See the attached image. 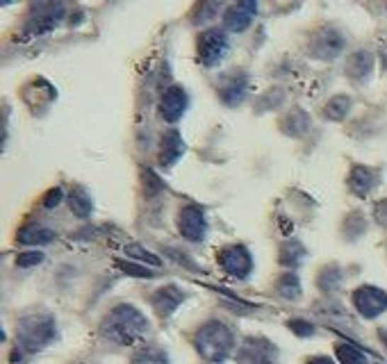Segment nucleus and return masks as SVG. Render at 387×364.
Returning <instances> with one entry per match:
<instances>
[{
    "mask_svg": "<svg viewBox=\"0 0 387 364\" xmlns=\"http://www.w3.org/2000/svg\"><path fill=\"white\" fill-rule=\"evenodd\" d=\"M349 187L356 196L364 198L367 194H371V189L376 187V174L367 166H353L349 176Z\"/></svg>",
    "mask_w": 387,
    "mask_h": 364,
    "instance_id": "obj_17",
    "label": "nucleus"
},
{
    "mask_svg": "<svg viewBox=\"0 0 387 364\" xmlns=\"http://www.w3.org/2000/svg\"><path fill=\"white\" fill-rule=\"evenodd\" d=\"M228 50H230V41L225 37V32L219 28L206 30L198 37V59H201V64H206V67L219 64L225 55H228Z\"/></svg>",
    "mask_w": 387,
    "mask_h": 364,
    "instance_id": "obj_5",
    "label": "nucleus"
},
{
    "mask_svg": "<svg viewBox=\"0 0 387 364\" xmlns=\"http://www.w3.org/2000/svg\"><path fill=\"white\" fill-rule=\"evenodd\" d=\"M351 105L353 101L349 96H335V98H330L324 107V116L330 121H344L347 119V114L351 112Z\"/></svg>",
    "mask_w": 387,
    "mask_h": 364,
    "instance_id": "obj_24",
    "label": "nucleus"
},
{
    "mask_svg": "<svg viewBox=\"0 0 387 364\" xmlns=\"http://www.w3.org/2000/svg\"><path fill=\"white\" fill-rule=\"evenodd\" d=\"M69 205H71V210L75 212V217H80V219L91 217V212H94V200H91L89 191L84 189V187H75V189H71V194H69Z\"/></svg>",
    "mask_w": 387,
    "mask_h": 364,
    "instance_id": "obj_19",
    "label": "nucleus"
},
{
    "mask_svg": "<svg viewBox=\"0 0 387 364\" xmlns=\"http://www.w3.org/2000/svg\"><path fill=\"white\" fill-rule=\"evenodd\" d=\"M55 337H57V324L55 319L46 312L28 314L21 319L16 326L18 348L26 353H37L41 348H46Z\"/></svg>",
    "mask_w": 387,
    "mask_h": 364,
    "instance_id": "obj_3",
    "label": "nucleus"
},
{
    "mask_svg": "<svg viewBox=\"0 0 387 364\" xmlns=\"http://www.w3.org/2000/svg\"><path fill=\"white\" fill-rule=\"evenodd\" d=\"M246 89H249V76H246V73L235 71V73H230V76H225L221 80L219 98L228 107H235V105H240L244 101Z\"/></svg>",
    "mask_w": 387,
    "mask_h": 364,
    "instance_id": "obj_13",
    "label": "nucleus"
},
{
    "mask_svg": "<svg viewBox=\"0 0 387 364\" xmlns=\"http://www.w3.org/2000/svg\"><path fill=\"white\" fill-rule=\"evenodd\" d=\"M257 12V3L253 0H242V3H235L225 9L223 14V25L230 32H244L249 30V25L253 23V16Z\"/></svg>",
    "mask_w": 387,
    "mask_h": 364,
    "instance_id": "obj_12",
    "label": "nucleus"
},
{
    "mask_svg": "<svg viewBox=\"0 0 387 364\" xmlns=\"http://www.w3.org/2000/svg\"><path fill=\"white\" fill-rule=\"evenodd\" d=\"M178 228H180V234L187 241H203V239H206V234H208L206 210L198 207V205H185L180 210Z\"/></svg>",
    "mask_w": 387,
    "mask_h": 364,
    "instance_id": "obj_8",
    "label": "nucleus"
},
{
    "mask_svg": "<svg viewBox=\"0 0 387 364\" xmlns=\"http://www.w3.org/2000/svg\"><path fill=\"white\" fill-rule=\"evenodd\" d=\"M287 326H289V330H292L296 337H313L317 333V328L310 324V321H305V319H292Z\"/></svg>",
    "mask_w": 387,
    "mask_h": 364,
    "instance_id": "obj_29",
    "label": "nucleus"
},
{
    "mask_svg": "<svg viewBox=\"0 0 387 364\" xmlns=\"http://www.w3.org/2000/svg\"><path fill=\"white\" fill-rule=\"evenodd\" d=\"M185 292H182L180 287L176 285H167V287H159L157 292L153 294V298H150V303H153L155 312L159 317H171L176 312V309L185 303Z\"/></svg>",
    "mask_w": 387,
    "mask_h": 364,
    "instance_id": "obj_14",
    "label": "nucleus"
},
{
    "mask_svg": "<svg viewBox=\"0 0 387 364\" xmlns=\"http://www.w3.org/2000/svg\"><path fill=\"white\" fill-rule=\"evenodd\" d=\"M64 16V5H39V14H32L26 23L28 37H41L46 32L55 30V25Z\"/></svg>",
    "mask_w": 387,
    "mask_h": 364,
    "instance_id": "obj_10",
    "label": "nucleus"
},
{
    "mask_svg": "<svg viewBox=\"0 0 387 364\" xmlns=\"http://www.w3.org/2000/svg\"><path fill=\"white\" fill-rule=\"evenodd\" d=\"M189 105V96L182 87H169L159 98V114L169 123H178Z\"/></svg>",
    "mask_w": 387,
    "mask_h": 364,
    "instance_id": "obj_11",
    "label": "nucleus"
},
{
    "mask_svg": "<svg viewBox=\"0 0 387 364\" xmlns=\"http://www.w3.org/2000/svg\"><path fill=\"white\" fill-rule=\"evenodd\" d=\"M351 298H353V307H356L364 319H376L383 312H387V292H383L381 287L362 285L353 292Z\"/></svg>",
    "mask_w": 387,
    "mask_h": 364,
    "instance_id": "obj_6",
    "label": "nucleus"
},
{
    "mask_svg": "<svg viewBox=\"0 0 387 364\" xmlns=\"http://www.w3.org/2000/svg\"><path fill=\"white\" fill-rule=\"evenodd\" d=\"M276 292L281 294L283 298H287V301H296V298H301L303 289H301L298 275L294 271L283 273L281 278H278V283H276Z\"/></svg>",
    "mask_w": 387,
    "mask_h": 364,
    "instance_id": "obj_22",
    "label": "nucleus"
},
{
    "mask_svg": "<svg viewBox=\"0 0 387 364\" xmlns=\"http://www.w3.org/2000/svg\"><path fill=\"white\" fill-rule=\"evenodd\" d=\"M374 69V55L369 50H356L347 59V76L353 80H364Z\"/></svg>",
    "mask_w": 387,
    "mask_h": 364,
    "instance_id": "obj_16",
    "label": "nucleus"
},
{
    "mask_svg": "<svg viewBox=\"0 0 387 364\" xmlns=\"http://www.w3.org/2000/svg\"><path fill=\"white\" fill-rule=\"evenodd\" d=\"M221 5L219 3H206L201 5V16L196 18V23H201V21H210L212 18V12H219Z\"/></svg>",
    "mask_w": 387,
    "mask_h": 364,
    "instance_id": "obj_33",
    "label": "nucleus"
},
{
    "mask_svg": "<svg viewBox=\"0 0 387 364\" xmlns=\"http://www.w3.org/2000/svg\"><path fill=\"white\" fill-rule=\"evenodd\" d=\"M133 364H169V356L157 346H144L133 356Z\"/></svg>",
    "mask_w": 387,
    "mask_h": 364,
    "instance_id": "obj_25",
    "label": "nucleus"
},
{
    "mask_svg": "<svg viewBox=\"0 0 387 364\" xmlns=\"http://www.w3.org/2000/svg\"><path fill=\"white\" fill-rule=\"evenodd\" d=\"M310 130V116L303 110L289 112L283 119V132L289 137H303Z\"/></svg>",
    "mask_w": 387,
    "mask_h": 364,
    "instance_id": "obj_20",
    "label": "nucleus"
},
{
    "mask_svg": "<svg viewBox=\"0 0 387 364\" xmlns=\"http://www.w3.org/2000/svg\"><path fill=\"white\" fill-rule=\"evenodd\" d=\"M378 335H381V339H383V344L387 346V328H381V330H378Z\"/></svg>",
    "mask_w": 387,
    "mask_h": 364,
    "instance_id": "obj_36",
    "label": "nucleus"
},
{
    "mask_svg": "<svg viewBox=\"0 0 387 364\" xmlns=\"http://www.w3.org/2000/svg\"><path fill=\"white\" fill-rule=\"evenodd\" d=\"M308 364H335L330 358H313V360H308Z\"/></svg>",
    "mask_w": 387,
    "mask_h": 364,
    "instance_id": "obj_34",
    "label": "nucleus"
},
{
    "mask_svg": "<svg viewBox=\"0 0 387 364\" xmlns=\"http://www.w3.org/2000/svg\"><path fill=\"white\" fill-rule=\"evenodd\" d=\"M55 239V232L44 226H28L18 232V241L26 246H44Z\"/></svg>",
    "mask_w": 387,
    "mask_h": 364,
    "instance_id": "obj_21",
    "label": "nucleus"
},
{
    "mask_svg": "<svg viewBox=\"0 0 387 364\" xmlns=\"http://www.w3.org/2000/svg\"><path fill=\"white\" fill-rule=\"evenodd\" d=\"M381 59H383V69L387 71V46H385L383 52H381Z\"/></svg>",
    "mask_w": 387,
    "mask_h": 364,
    "instance_id": "obj_35",
    "label": "nucleus"
},
{
    "mask_svg": "<svg viewBox=\"0 0 387 364\" xmlns=\"http://www.w3.org/2000/svg\"><path fill=\"white\" fill-rule=\"evenodd\" d=\"M46 260V255L44 253H39V251H28V253H21L18 258H16V266L18 269H32V266H37Z\"/></svg>",
    "mask_w": 387,
    "mask_h": 364,
    "instance_id": "obj_28",
    "label": "nucleus"
},
{
    "mask_svg": "<svg viewBox=\"0 0 387 364\" xmlns=\"http://www.w3.org/2000/svg\"><path fill=\"white\" fill-rule=\"evenodd\" d=\"M62 198H64V191L60 187H52L50 191H46V194H44V200H41V205H44L46 210H52V207L60 205Z\"/></svg>",
    "mask_w": 387,
    "mask_h": 364,
    "instance_id": "obj_31",
    "label": "nucleus"
},
{
    "mask_svg": "<svg viewBox=\"0 0 387 364\" xmlns=\"http://www.w3.org/2000/svg\"><path fill=\"white\" fill-rule=\"evenodd\" d=\"M237 364H278V348L267 337H246L237 351Z\"/></svg>",
    "mask_w": 387,
    "mask_h": 364,
    "instance_id": "obj_4",
    "label": "nucleus"
},
{
    "mask_svg": "<svg viewBox=\"0 0 387 364\" xmlns=\"http://www.w3.org/2000/svg\"><path fill=\"white\" fill-rule=\"evenodd\" d=\"M148 330V319L135 305L121 303L112 307L101 321V333L114 344L130 346L139 341Z\"/></svg>",
    "mask_w": 387,
    "mask_h": 364,
    "instance_id": "obj_1",
    "label": "nucleus"
},
{
    "mask_svg": "<svg viewBox=\"0 0 387 364\" xmlns=\"http://www.w3.org/2000/svg\"><path fill=\"white\" fill-rule=\"evenodd\" d=\"M305 260V246L298 239H289L281 246V253H278V262L287 269H298L301 262Z\"/></svg>",
    "mask_w": 387,
    "mask_h": 364,
    "instance_id": "obj_18",
    "label": "nucleus"
},
{
    "mask_svg": "<svg viewBox=\"0 0 387 364\" xmlns=\"http://www.w3.org/2000/svg\"><path fill=\"white\" fill-rule=\"evenodd\" d=\"M128 253V258H133V260H142L144 264H150V266H159L162 264V260L157 258V255H153L150 251H146L144 246H139V244H130L125 249Z\"/></svg>",
    "mask_w": 387,
    "mask_h": 364,
    "instance_id": "obj_27",
    "label": "nucleus"
},
{
    "mask_svg": "<svg viewBox=\"0 0 387 364\" xmlns=\"http://www.w3.org/2000/svg\"><path fill=\"white\" fill-rule=\"evenodd\" d=\"M194 346H196L198 356L208 362H225L235 348V335L232 330L221 324V321H208L203 324L196 335H194Z\"/></svg>",
    "mask_w": 387,
    "mask_h": 364,
    "instance_id": "obj_2",
    "label": "nucleus"
},
{
    "mask_svg": "<svg viewBox=\"0 0 387 364\" xmlns=\"http://www.w3.org/2000/svg\"><path fill=\"white\" fill-rule=\"evenodd\" d=\"M374 217H376V221H378L383 228H387V198H383V200L376 203V207H374Z\"/></svg>",
    "mask_w": 387,
    "mask_h": 364,
    "instance_id": "obj_32",
    "label": "nucleus"
},
{
    "mask_svg": "<svg viewBox=\"0 0 387 364\" xmlns=\"http://www.w3.org/2000/svg\"><path fill=\"white\" fill-rule=\"evenodd\" d=\"M219 264L221 269L232 275V278H240V280H244V278H249V273L253 271V258L246 246H225V249L219 251Z\"/></svg>",
    "mask_w": 387,
    "mask_h": 364,
    "instance_id": "obj_7",
    "label": "nucleus"
},
{
    "mask_svg": "<svg viewBox=\"0 0 387 364\" xmlns=\"http://www.w3.org/2000/svg\"><path fill=\"white\" fill-rule=\"evenodd\" d=\"M344 48H347V39L335 28L319 30L313 44H310V50H313V55L317 59H335L340 57V52H344Z\"/></svg>",
    "mask_w": 387,
    "mask_h": 364,
    "instance_id": "obj_9",
    "label": "nucleus"
},
{
    "mask_svg": "<svg viewBox=\"0 0 387 364\" xmlns=\"http://www.w3.org/2000/svg\"><path fill=\"white\" fill-rule=\"evenodd\" d=\"M116 264H119V269H123L128 275H133V278H155L157 275L155 271H150V269H146V266H139V264H130V262H123V260H119Z\"/></svg>",
    "mask_w": 387,
    "mask_h": 364,
    "instance_id": "obj_30",
    "label": "nucleus"
},
{
    "mask_svg": "<svg viewBox=\"0 0 387 364\" xmlns=\"http://www.w3.org/2000/svg\"><path fill=\"white\" fill-rule=\"evenodd\" d=\"M185 155V142L178 130H169L162 137V144H159V164L162 166H174L178 159Z\"/></svg>",
    "mask_w": 387,
    "mask_h": 364,
    "instance_id": "obj_15",
    "label": "nucleus"
},
{
    "mask_svg": "<svg viewBox=\"0 0 387 364\" xmlns=\"http://www.w3.org/2000/svg\"><path fill=\"white\" fill-rule=\"evenodd\" d=\"M342 280L344 275L340 271L337 264H330V266H324V269L319 271V278H317V287L321 289V292H337V289L342 287Z\"/></svg>",
    "mask_w": 387,
    "mask_h": 364,
    "instance_id": "obj_23",
    "label": "nucleus"
},
{
    "mask_svg": "<svg viewBox=\"0 0 387 364\" xmlns=\"http://www.w3.org/2000/svg\"><path fill=\"white\" fill-rule=\"evenodd\" d=\"M335 356L340 364H367V356L364 351H360L353 344H337L335 346Z\"/></svg>",
    "mask_w": 387,
    "mask_h": 364,
    "instance_id": "obj_26",
    "label": "nucleus"
}]
</instances>
